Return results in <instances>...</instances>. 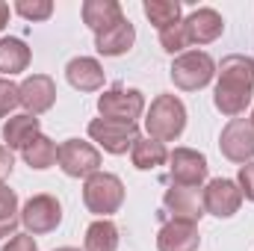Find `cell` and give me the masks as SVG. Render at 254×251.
<instances>
[{"mask_svg":"<svg viewBox=\"0 0 254 251\" xmlns=\"http://www.w3.org/2000/svg\"><path fill=\"white\" fill-rule=\"evenodd\" d=\"M145 130L151 139L157 142H175L181 139V133L187 130V107L181 98L175 95H157L148 107V116H145Z\"/></svg>","mask_w":254,"mask_h":251,"instance_id":"obj_2","label":"cell"},{"mask_svg":"<svg viewBox=\"0 0 254 251\" xmlns=\"http://www.w3.org/2000/svg\"><path fill=\"white\" fill-rule=\"evenodd\" d=\"M0 251H39V246H36L33 234H15V237H9V243Z\"/></svg>","mask_w":254,"mask_h":251,"instance_id":"obj_30","label":"cell"},{"mask_svg":"<svg viewBox=\"0 0 254 251\" xmlns=\"http://www.w3.org/2000/svg\"><path fill=\"white\" fill-rule=\"evenodd\" d=\"M54 251H80V249H71V246H63V249H54Z\"/></svg>","mask_w":254,"mask_h":251,"instance_id":"obj_33","label":"cell"},{"mask_svg":"<svg viewBox=\"0 0 254 251\" xmlns=\"http://www.w3.org/2000/svg\"><path fill=\"white\" fill-rule=\"evenodd\" d=\"M184 27H187L190 45H210V42H216V39L225 33L222 15H219L216 9H210V6H201V9L190 12V15L184 18Z\"/></svg>","mask_w":254,"mask_h":251,"instance_id":"obj_15","label":"cell"},{"mask_svg":"<svg viewBox=\"0 0 254 251\" xmlns=\"http://www.w3.org/2000/svg\"><path fill=\"white\" fill-rule=\"evenodd\" d=\"M125 18L122 3L119 0H86L83 3V24L92 33H104L107 27L119 24Z\"/></svg>","mask_w":254,"mask_h":251,"instance_id":"obj_18","label":"cell"},{"mask_svg":"<svg viewBox=\"0 0 254 251\" xmlns=\"http://www.w3.org/2000/svg\"><path fill=\"white\" fill-rule=\"evenodd\" d=\"M130 163L139 172H154L157 166L169 163V151H166L163 142H157L151 136H139L133 142V148H130Z\"/></svg>","mask_w":254,"mask_h":251,"instance_id":"obj_20","label":"cell"},{"mask_svg":"<svg viewBox=\"0 0 254 251\" xmlns=\"http://www.w3.org/2000/svg\"><path fill=\"white\" fill-rule=\"evenodd\" d=\"M219 151L231 160V163H252L254 160V127L249 119H231L222 136H219Z\"/></svg>","mask_w":254,"mask_h":251,"instance_id":"obj_10","label":"cell"},{"mask_svg":"<svg viewBox=\"0 0 254 251\" xmlns=\"http://www.w3.org/2000/svg\"><path fill=\"white\" fill-rule=\"evenodd\" d=\"M83 204L98 219H110L113 213H119V207L125 204V184H122V178H116L110 172H95L92 178H86V184H83Z\"/></svg>","mask_w":254,"mask_h":251,"instance_id":"obj_3","label":"cell"},{"mask_svg":"<svg viewBox=\"0 0 254 251\" xmlns=\"http://www.w3.org/2000/svg\"><path fill=\"white\" fill-rule=\"evenodd\" d=\"M163 210H166L169 219L198 225L201 216H204L201 189H195V187H172V189H166V195H163Z\"/></svg>","mask_w":254,"mask_h":251,"instance_id":"obj_12","label":"cell"},{"mask_svg":"<svg viewBox=\"0 0 254 251\" xmlns=\"http://www.w3.org/2000/svg\"><path fill=\"white\" fill-rule=\"evenodd\" d=\"M15 107H21V95H18V86L9 80V77H0V119H6Z\"/></svg>","mask_w":254,"mask_h":251,"instance_id":"obj_28","label":"cell"},{"mask_svg":"<svg viewBox=\"0 0 254 251\" xmlns=\"http://www.w3.org/2000/svg\"><path fill=\"white\" fill-rule=\"evenodd\" d=\"M142 12H145V18L157 30H166L172 24H181V3L178 0H145Z\"/></svg>","mask_w":254,"mask_h":251,"instance_id":"obj_24","label":"cell"},{"mask_svg":"<svg viewBox=\"0 0 254 251\" xmlns=\"http://www.w3.org/2000/svg\"><path fill=\"white\" fill-rule=\"evenodd\" d=\"M160 45H163V51L166 54H187V48H190V36H187V27H184V21L181 24H172V27H166V30H160Z\"/></svg>","mask_w":254,"mask_h":251,"instance_id":"obj_26","label":"cell"},{"mask_svg":"<svg viewBox=\"0 0 254 251\" xmlns=\"http://www.w3.org/2000/svg\"><path fill=\"white\" fill-rule=\"evenodd\" d=\"M133 42H136V30H133V24L127 18H122L113 27H107L104 33H95V51L101 57H125L133 48Z\"/></svg>","mask_w":254,"mask_h":251,"instance_id":"obj_16","label":"cell"},{"mask_svg":"<svg viewBox=\"0 0 254 251\" xmlns=\"http://www.w3.org/2000/svg\"><path fill=\"white\" fill-rule=\"evenodd\" d=\"M98 113H101V119H116V122L136 125V119L145 113V95L139 89L113 86L98 98Z\"/></svg>","mask_w":254,"mask_h":251,"instance_id":"obj_6","label":"cell"},{"mask_svg":"<svg viewBox=\"0 0 254 251\" xmlns=\"http://www.w3.org/2000/svg\"><path fill=\"white\" fill-rule=\"evenodd\" d=\"M12 169H15V157H12V151L6 145H0V184L12 175Z\"/></svg>","mask_w":254,"mask_h":251,"instance_id":"obj_31","label":"cell"},{"mask_svg":"<svg viewBox=\"0 0 254 251\" xmlns=\"http://www.w3.org/2000/svg\"><path fill=\"white\" fill-rule=\"evenodd\" d=\"M6 21H9V6H6V3L0 0V30L6 27Z\"/></svg>","mask_w":254,"mask_h":251,"instance_id":"obj_32","label":"cell"},{"mask_svg":"<svg viewBox=\"0 0 254 251\" xmlns=\"http://www.w3.org/2000/svg\"><path fill=\"white\" fill-rule=\"evenodd\" d=\"M249 122H252V127H254V110H252V119H249Z\"/></svg>","mask_w":254,"mask_h":251,"instance_id":"obj_34","label":"cell"},{"mask_svg":"<svg viewBox=\"0 0 254 251\" xmlns=\"http://www.w3.org/2000/svg\"><path fill=\"white\" fill-rule=\"evenodd\" d=\"M201 201H204V213H210L216 219H231V216H237V210L243 204V192L237 187V181L216 178L204 187Z\"/></svg>","mask_w":254,"mask_h":251,"instance_id":"obj_11","label":"cell"},{"mask_svg":"<svg viewBox=\"0 0 254 251\" xmlns=\"http://www.w3.org/2000/svg\"><path fill=\"white\" fill-rule=\"evenodd\" d=\"M65 80L77 92H98L104 89V68L92 57H77L65 65Z\"/></svg>","mask_w":254,"mask_h":251,"instance_id":"obj_17","label":"cell"},{"mask_svg":"<svg viewBox=\"0 0 254 251\" xmlns=\"http://www.w3.org/2000/svg\"><path fill=\"white\" fill-rule=\"evenodd\" d=\"M169 77H172V83L178 89L198 92L216 77V63H213V57L207 51H187V54L175 57V63L169 68Z\"/></svg>","mask_w":254,"mask_h":251,"instance_id":"obj_4","label":"cell"},{"mask_svg":"<svg viewBox=\"0 0 254 251\" xmlns=\"http://www.w3.org/2000/svg\"><path fill=\"white\" fill-rule=\"evenodd\" d=\"M21 222V210H18V195L15 189L0 184V240L15 237V228Z\"/></svg>","mask_w":254,"mask_h":251,"instance_id":"obj_25","label":"cell"},{"mask_svg":"<svg viewBox=\"0 0 254 251\" xmlns=\"http://www.w3.org/2000/svg\"><path fill=\"white\" fill-rule=\"evenodd\" d=\"M39 133H42L39 119L30 116V113H21V116H12V119L3 125V142H6L9 151H24Z\"/></svg>","mask_w":254,"mask_h":251,"instance_id":"obj_19","label":"cell"},{"mask_svg":"<svg viewBox=\"0 0 254 251\" xmlns=\"http://www.w3.org/2000/svg\"><path fill=\"white\" fill-rule=\"evenodd\" d=\"M60 222H63V204H60L57 195H48V192L33 195V198L24 204V210H21V225H24L27 234H33V237H42V234L57 231Z\"/></svg>","mask_w":254,"mask_h":251,"instance_id":"obj_5","label":"cell"},{"mask_svg":"<svg viewBox=\"0 0 254 251\" xmlns=\"http://www.w3.org/2000/svg\"><path fill=\"white\" fill-rule=\"evenodd\" d=\"M201 237H198V225L192 222H178V219H166L163 228L157 231V251H198Z\"/></svg>","mask_w":254,"mask_h":251,"instance_id":"obj_14","label":"cell"},{"mask_svg":"<svg viewBox=\"0 0 254 251\" xmlns=\"http://www.w3.org/2000/svg\"><path fill=\"white\" fill-rule=\"evenodd\" d=\"M207 157L195 148H175L169 154V181L172 187H201L207 181Z\"/></svg>","mask_w":254,"mask_h":251,"instance_id":"obj_9","label":"cell"},{"mask_svg":"<svg viewBox=\"0 0 254 251\" xmlns=\"http://www.w3.org/2000/svg\"><path fill=\"white\" fill-rule=\"evenodd\" d=\"M83 251H119V228L110 219H95L86 228Z\"/></svg>","mask_w":254,"mask_h":251,"instance_id":"obj_23","label":"cell"},{"mask_svg":"<svg viewBox=\"0 0 254 251\" xmlns=\"http://www.w3.org/2000/svg\"><path fill=\"white\" fill-rule=\"evenodd\" d=\"M237 187L243 192V198L254 201V160L246 163V166H240V172H237Z\"/></svg>","mask_w":254,"mask_h":251,"instance_id":"obj_29","label":"cell"},{"mask_svg":"<svg viewBox=\"0 0 254 251\" xmlns=\"http://www.w3.org/2000/svg\"><path fill=\"white\" fill-rule=\"evenodd\" d=\"M21 157H24V163L30 166V169H39V172H45V169H51L57 160H60V145L51 139V136H45V133H39L24 151H21Z\"/></svg>","mask_w":254,"mask_h":251,"instance_id":"obj_22","label":"cell"},{"mask_svg":"<svg viewBox=\"0 0 254 251\" xmlns=\"http://www.w3.org/2000/svg\"><path fill=\"white\" fill-rule=\"evenodd\" d=\"M89 139L98 142L107 154H127L133 142L139 139V127L130 122H116V119H92L89 122Z\"/></svg>","mask_w":254,"mask_h":251,"instance_id":"obj_7","label":"cell"},{"mask_svg":"<svg viewBox=\"0 0 254 251\" xmlns=\"http://www.w3.org/2000/svg\"><path fill=\"white\" fill-rule=\"evenodd\" d=\"M15 12L27 21H48L54 15V3L51 0H18Z\"/></svg>","mask_w":254,"mask_h":251,"instance_id":"obj_27","label":"cell"},{"mask_svg":"<svg viewBox=\"0 0 254 251\" xmlns=\"http://www.w3.org/2000/svg\"><path fill=\"white\" fill-rule=\"evenodd\" d=\"M216 74H219V83L213 92L216 110L231 119L243 116L254 98V60L246 54H231L219 63Z\"/></svg>","mask_w":254,"mask_h":251,"instance_id":"obj_1","label":"cell"},{"mask_svg":"<svg viewBox=\"0 0 254 251\" xmlns=\"http://www.w3.org/2000/svg\"><path fill=\"white\" fill-rule=\"evenodd\" d=\"M57 163L68 178H92L95 172H101V151L86 139H65Z\"/></svg>","mask_w":254,"mask_h":251,"instance_id":"obj_8","label":"cell"},{"mask_svg":"<svg viewBox=\"0 0 254 251\" xmlns=\"http://www.w3.org/2000/svg\"><path fill=\"white\" fill-rule=\"evenodd\" d=\"M27 65H30V48L24 39H15V36L0 39V71L6 77L27 71Z\"/></svg>","mask_w":254,"mask_h":251,"instance_id":"obj_21","label":"cell"},{"mask_svg":"<svg viewBox=\"0 0 254 251\" xmlns=\"http://www.w3.org/2000/svg\"><path fill=\"white\" fill-rule=\"evenodd\" d=\"M18 95H21V107L30 113V116H42L54 107L57 101V83L54 77L48 74H30L21 86H18Z\"/></svg>","mask_w":254,"mask_h":251,"instance_id":"obj_13","label":"cell"}]
</instances>
